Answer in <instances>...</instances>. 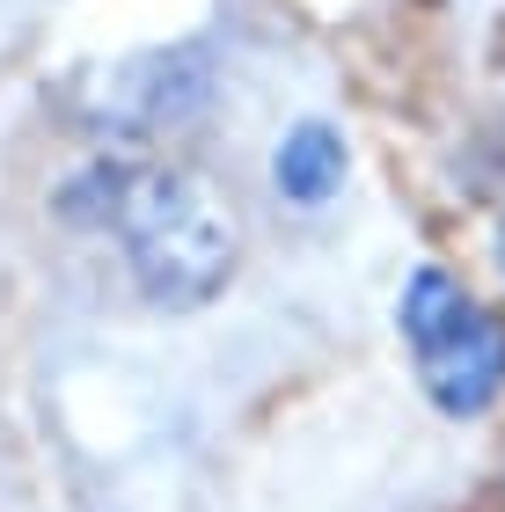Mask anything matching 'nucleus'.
Instances as JSON below:
<instances>
[{"label": "nucleus", "instance_id": "f257e3e1", "mask_svg": "<svg viewBox=\"0 0 505 512\" xmlns=\"http://www.w3.org/2000/svg\"><path fill=\"white\" fill-rule=\"evenodd\" d=\"M59 220L110 235L154 308H205L242 264V220L213 176L154 154H103L66 176Z\"/></svg>", "mask_w": 505, "mask_h": 512}, {"label": "nucleus", "instance_id": "f03ea898", "mask_svg": "<svg viewBox=\"0 0 505 512\" xmlns=\"http://www.w3.org/2000/svg\"><path fill=\"white\" fill-rule=\"evenodd\" d=\"M403 337L418 352V381L447 417H476L505 395V322L454 271L418 264L403 286Z\"/></svg>", "mask_w": 505, "mask_h": 512}, {"label": "nucleus", "instance_id": "7ed1b4c3", "mask_svg": "<svg viewBox=\"0 0 505 512\" xmlns=\"http://www.w3.org/2000/svg\"><path fill=\"white\" fill-rule=\"evenodd\" d=\"M344 176H352V154H344V132L330 118H301L271 154V183L293 205H330L344 191Z\"/></svg>", "mask_w": 505, "mask_h": 512}, {"label": "nucleus", "instance_id": "20e7f679", "mask_svg": "<svg viewBox=\"0 0 505 512\" xmlns=\"http://www.w3.org/2000/svg\"><path fill=\"white\" fill-rule=\"evenodd\" d=\"M498 249H505V242H498Z\"/></svg>", "mask_w": 505, "mask_h": 512}]
</instances>
